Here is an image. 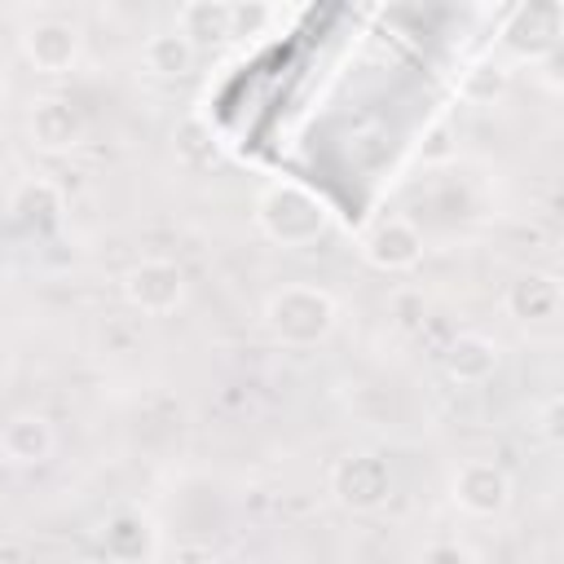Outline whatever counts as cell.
<instances>
[{
  "instance_id": "1",
  "label": "cell",
  "mask_w": 564,
  "mask_h": 564,
  "mask_svg": "<svg viewBox=\"0 0 564 564\" xmlns=\"http://www.w3.org/2000/svg\"><path fill=\"white\" fill-rule=\"evenodd\" d=\"M256 225L269 242L278 247H313L330 234L335 225V212L330 203L308 189L304 181H291V176H278L269 181L260 194H256Z\"/></svg>"
},
{
  "instance_id": "2",
  "label": "cell",
  "mask_w": 564,
  "mask_h": 564,
  "mask_svg": "<svg viewBox=\"0 0 564 564\" xmlns=\"http://www.w3.org/2000/svg\"><path fill=\"white\" fill-rule=\"evenodd\" d=\"M264 326L282 348H317L339 326V300L313 282L278 286L264 300Z\"/></svg>"
},
{
  "instance_id": "3",
  "label": "cell",
  "mask_w": 564,
  "mask_h": 564,
  "mask_svg": "<svg viewBox=\"0 0 564 564\" xmlns=\"http://www.w3.org/2000/svg\"><path fill=\"white\" fill-rule=\"evenodd\" d=\"M119 291L128 300V308L145 313V317H167L185 304V269L176 260H163V256H150V260H137L123 278H119Z\"/></svg>"
},
{
  "instance_id": "4",
  "label": "cell",
  "mask_w": 564,
  "mask_h": 564,
  "mask_svg": "<svg viewBox=\"0 0 564 564\" xmlns=\"http://www.w3.org/2000/svg\"><path fill=\"white\" fill-rule=\"evenodd\" d=\"M330 494L344 511H379L388 498H392V467L388 458L370 454V449H357V454H344L335 458L330 467Z\"/></svg>"
},
{
  "instance_id": "5",
  "label": "cell",
  "mask_w": 564,
  "mask_h": 564,
  "mask_svg": "<svg viewBox=\"0 0 564 564\" xmlns=\"http://www.w3.org/2000/svg\"><path fill=\"white\" fill-rule=\"evenodd\" d=\"M423 229L410 216H379L366 234H361V260L379 273H410L423 264Z\"/></svg>"
},
{
  "instance_id": "6",
  "label": "cell",
  "mask_w": 564,
  "mask_h": 564,
  "mask_svg": "<svg viewBox=\"0 0 564 564\" xmlns=\"http://www.w3.org/2000/svg\"><path fill=\"white\" fill-rule=\"evenodd\" d=\"M511 476L498 467V463H489V458H467L458 471H454V480H449V498H454V507L463 511V516H476V520H494V516H502L507 507H511Z\"/></svg>"
},
{
  "instance_id": "7",
  "label": "cell",
  "mask_w": 564,
  "mask_h": 564,
  "mask_svg": "<svg viewBox=\"0 0 564 564\" xmlns=\"http://www.w3.org/2000/svg\"><path fill=\"white\" fill-rule=\"evenodd\" d=\"M97 542H101V555L110 564H154L159 560V546H163L154 516L141 511V507H115L101 520Z\"/></svg>"
},
{
  "instance_id": "8",
  "label": "cell",
  "mask_w": 564,
  "mask_h": 564,
  "mask_svg": "<svg viewBox=\"0 0 564 564\" xmlns=\"http://www.w3.org/2000/svg\"><path fill=\"white\" fill-rule=\"evenodd\" d=\"M18 44L40 75H66L84 53V35L70 18H35L31 26H22Z\"/></svg>"
},
{
  "instance_id": "9",
  "label": "cell",
  "mask_w": 564,
  "mask_h": 564,
  "mask_svg": "<svg viewBox=\"0 0 564 564\" xmlns=\"http://www.w3.org/2000/svg\"><path fill=\"white\" fill-rule=\"evenodd\" d=\"M31 145L44 154H70L84 141V115L66 97H35L26 115Z\"/></svg>"
},
{
  "instance_id": "10",
  "label": "cell",
  "mask_w": 564,
  "mask_h": 564,
  "mask_svg": "<svg viewBox=\"0 0 564 564\" xmlns=\"http://www.w3.org/2000/svg\"><path fill=\"white\" fill-rule=\"evenodd\" d=\"M502 304H507V313H511L516 322H524V326H546V322H555L560 308H564V286H560V278L546 273V269H524V273L511 278Z\"/></svg>"
},
{
  "instance_id": "11",
  "label": "cell",
  "mask_w": 564,
  "mask_h": 564,
  "mask_svg": "<svg viewBox=\"0 0 564 564\" xmlns=\"http://www.w3.org/2000/svg\"><path fill=\"white\" fill-rule=\"evenodd\" d=\"M441 366H445V375H449L454 383L476 388V383L494 379V370L502 366V348H498L489 335H480V330H463V335H454V339L445 344Z\"/></svg>"
},
{
  "instance_id": "12",
  "label": "cell",
  "mask_w": 564,
  "mask_h": 564,
  "mask_svg": "<svg viewBox=\"0 0 564 564\" xmlns=\"http://www.w3.org/2000/svg\"><path fill=\"white\" fill-rule=\"evenodd\" d=\"M53 449H57V432H53V423H48L44 414H35V410H22V414H13V419L0 427V454H4L13 467H40V463L53 458Z\"/></svg>"
},
{
  "instance_id": "13",
  "label": "cell",
  "mask_w": 564,
  "mask_h": 564,
  "mask_svg": "<svg viewBox=\"0 0 564 564\" xmlns=\"http://www.w3.org/2000/svg\"><path fill=\"white\" fill-rule=\"evenodd\" d=\"M62 212H66V198L48 176H26L9 194V216L26 229H53L62 220Z\"/></svg>"
},
{
  "instance_id": "14",
  "label": "cell",
  "mask_w": 564,
  "mask_h": 564,
  "mask_svg": "<svg viewBox=\"0 0 564 564\" xmlns=\"http://www.w3.org/2000/svg\"><path fill=\"white\" fill-rule=\"evenodd\" d=\"M194 44L172 26V31H154L145 44H141V62H145V70L150 75H159V79H181V75H189L194 70Z\"/></svg>"
},
{
  "instance_id": "15",
  "label": "cell",
  "mask_w": 564,
  "mask_h": 564,
  "mask_svg": "<svg viewBox=\"0 0 564 564\" xmlns=\"http://www.w3.org/2000/svg\"><path fill=\"white\" fill-rule=\"evenodd\" d=\"M176 31L198 48L229 35V4L225 0H189L176 9Z\"/></svg>"
},
{
  "instance_id": "16",
  "label": "cell",
  "mask_w": 564,
  "mask_h": 564,
  "mask_svg": "<svg viewBox=\"0 0 564 564\" xmlns=\"http://www.w3.org/2000/svg\"><path fill=\"white\" fill-rule=\"evenodd\" d=\"M533 18H538V4H533V9H516V13H511L507 44H511L520 57H542V53H546V48H555V40H560V31H538V26H533Z\"/></svg>"
},
{
  "instance_id": "17",
  "label": "cell",
  "mask_w": 564,
  "mask_h": 564,
  "mask_svg": "<svg viewBox=\"0 0 564 564\" xmlns=\"http://www.w3.org/2000/svg\"><path fill=\"white\" fill-rule=\"evenodd\" d=\"M278 22V4H264V0H238L229 4V35L238 40H256V35H269V26Z\"/></svg>"
},
{
  "instance_id": "18",
  "label": "cell",
  "mask_w": 564,
  "mask_h": 564,
  "mask_svg": "<svg viewBox=\"0 0 564 564\" xmlns=\"http://www.w3.org/2000/svg\"><path fill=\"white\" fill-rule=\"evenodd\" d=\"M502 88H507V70H502V66H476V70H467V79H463V97L476 101V106H489Z\"/></svg>"
},
{
  "instance_id": "19",
  "label": "cell",
  "mask_w": 564,
  "mask_h": 564,
  "mask_svg": "<svg viewBox=\"0 0 564 564\" xmlns=\"http://www.w3.org/2000/svg\"><path fill=\"white\" fill-rule=\"evenodd\" d=\"M423 564H471V555L458 546V542H432Z\"/></svg>"
},
{
  "instance_id": "20",
  "label": "cell",
  "mask_w": 564,
  "mask_h": 564,
  "mask_svg": "<svg viewBox=\"0 0 564 564\" xmlns=\"http://www.w3.org/2000/svg\"><path fill=\"white\" fill-rule=\"evenodd\" d=\"M542 436L551 445L560 441V397H546V405H542Z\"/></svg>"
}]
</instances>
